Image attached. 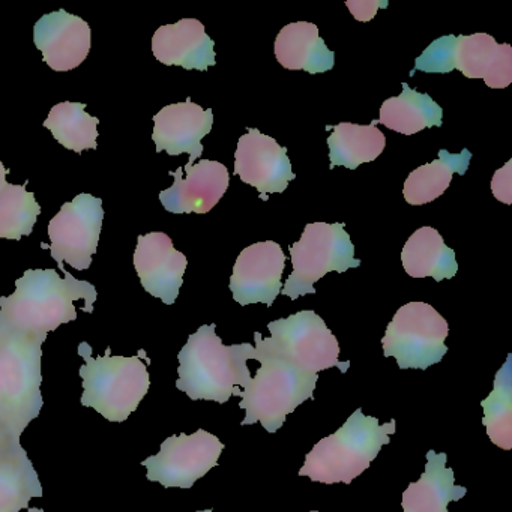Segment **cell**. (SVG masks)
Instances as JSON below:
<instances>
[{"mask_svg":"<svg viewBox=\"0 0 512 512\" xmlns=\"http://www.w3.org/2000/svg\"><path fill=\"white\" fill-rule=\"evenodd\" d=\"M62 278L55 269H28L16 281V292L0 298V323L46 337L64 323L77 319L76 301H83L82 310L94 313L98 293L94 284L77 280L62 269Z\"/></svg>","mask_w":512,"mask_h":512,"instance_id":"cell-1","label":"cell"},{"mask_svg":"<svg viewBox=\"0 0 512 512\" xmlns=\"http://www.w3.org/2000/svg\"><path fill=\"white\" fill-rule=\"evenodd\" d=\"M217 325H203L188 337L179 352V379L176 388L191 400L224 404L233 388H247L251 383L248 359H254V347L248 343L224 346Z\"/></svg>","mask_w":512,"mask_h":512,"instance_id":"cell-2","label":"cell"},{"mask_svg":"<svg viewBox=\"0 0 512 512\" xmlns=\"http://www.w3.org/2000/svg\"><path fill=\"white\" fill-rule=\"evenodd\" d=\"M44 341L0 323V428L17 439L43 409Z\"/></svg>","mask_w":512,"mask_h":512,"instance_id":"cell-3","label":"cell"},{"mask_svg":"<svg viewBox=\"0 0 512 512\" xmlns=\"http://www.w3.org/2000/svg\"><path fill=\"white\" fill-rule=\"evenodd\" d=\"M395 425V419L380 425L379 419L356 409L340 430L317 442L308 452L299 476L323 484L349 485L370 467L380 449L391 442L389 436L395 433Z\"/></svg>","mask_w":512,"mask_h":512,"instance_id":"cell-4","label":"cell"},{"mask_svg":"<svg viewBox=\"0 0 512 512\" xmlns=\"http://www.w3.org/2000/svg\"><path fill=\"white\" fill-rule=\"evenodd\" d=\"M79 355L85 359L80 368L83 379L82 406L92 407L110 422H124L136 412L143 398L148 394L151 379L148 367L139 356H112L110 349L106 355L94 358L89 343H80Z\"/></svg>","mask_w":512,"mask_h":512,"instance_id":"cell-5","label":"cell"},{"mask_svg":"<svg viewBox=\"0 0 512 512\" xmlns=\"http://www.w3.org/2000/svg\"><path fill=\"white\" fill-rule=\"evenodd\" d=\"M254 359L262 364L256 377L244 391L239 386L233 388L232 395L242 398L239 407L247 412L241 424L260 422L268 433H277L287 415L305 401L313 400L319 374L296 370L281 359L256 350Z\"/></svg>","mask_w":512,"mask_h":512,"instance_id":"cell-6","label":"cell"},{"mask_svg":"<svg viewBox=\"0 0 512 512\" xmlns=\"http://www.w3.org/2000/svg\"><path fill=\"white\" fill-rule=\"evenodd\" d=\"M271 337L254 334L256 352L266 353L308 374H319L338 367L341 373L349 370L350 362H340V344L329 331L325 320L311 310L299 311L287 319L269 323Z\"/></svg>","mask_w":512,"mask_h":512,"instance_id":"cell-7","label":"cell"},{"mask_svg":"<svg viewBox=\"0 0 512 512\" xmlns=\"http://www.w3.org/2000/svg\"><path fill=\"white\" fill-rule=\"evenodd\" d=\"M289 250L293 272L281 293L292 301L316 293L314 283L329 272L343 274L361 266V260L355 259V245L341 223L307 224L301 239L290 245Z\"/></svg>","mask_w":512,"mask_h":512,"instance_id":"cell-8","label":"cell"},{"mask_svg":"<svg viewBox=\"0 0 512 512\" xmlns=\"http://www.w3.org/2000/svg\"><path fill=\"white\" fill-rule=\"evenodd\" d=\"M448 322L425 302L398 308L382 338L383 355L397 359L398 368L427 370L448 353Z\"/></svg>","mask_w":512,"mask_h":512,"instance_id":"cell-9","label":"cell"},{"mask_svg":"<svg viewBox=\"0 0 512 512\" xmlns=\"http://www.w3.org/2000/svg\"><path fill=\"white\" fill-rule=\"evenodd\" d=\"M103 220V200L92 194H79L73 202L62 205L49 223L50 253L59 268L64 269V262L77 271L91 268Z\"/></svg>","mask_w":512,"mask_h":512,"instance_id":"cell-10","label":"cell"},{"mask_svg":"<svg viewBox=\"0 0 512 512\" xmlns=\"http://www.w3.org/2000/svg\"><path fill=\"white\" fill-rule=\"evenodd\" d=\"M224 443L206 430L172 436L161 443L157 455L146 458L143 466L148 469V479L160 482L164 488H191L212 467L218 466Z\"/></svg>","mask_w":512,"mask_h":512,"instance_id":"cell-11","label":"cell"},{"mask_svg":"<svg viewBox=\"0 0 512 512\" xmlns=\"http://www.w3.org/2000/svg\"><path fill=\"white\" fill-rule=\"evenodd\" d=\"M235 175L244 184L256 188L265 202L269 194L284 193L290 181L296 178L287 149L256 128H248L247 134L239 139Z\"/></svg>","mask_w":512,"mask_h":512,"instance_id":"cell-12","label":"cell"},{"mask_svg":"<svg viewBox=\"0 0 512 512\" xmlns=\"http://www.w3.org/2000/svg\"><path fill=\"white\" fill-rule=\"evenodd\" d=\"M284 269L286 256L277 242H257L244 248L230 278L233 299L242 307L259 302L271 307L283 289Z\"/></svg>","mask_w":512,"mask_h":512,"instance_id":"cell-13","label":"cell"},{"mask_svg":"<svg viewBox=\"0 0 512 512\" xmlns=\"http://www.w3.org/2000/svg\"><path fill=\"white\" fill-rule=\"evenodd\" d=\"M133 262L143 289L166 305L175 304L188 260L173 247L170 236L163 232L140 235Z\"/></svg>","mask_w":512,"mask_h":512,"instance_id":"cell-14","label":"cell"},{"mask_svg":"<svg viewBox=\"0 0 512 512\" xmlns=\"http://www.w3.org/2000/svg\"><path fill=\"white\" fill-rule=\"evenodd\" d=\"M175 178L169 190L161 191L160 200L172 214H208L226 194L229 170L218 161L200 160L193 166L170 172Z\"/></svg>","mask_w":512,"mask_h":512,"instance_id":"cell-15","label":"cell"},{"mask_svg":"<svg viewBox=\"0 0 512 512\" xmlns=\"http://www.w3.org/2000/svg\"><path fill=\"white\" fill-rule=\"evenodd\" d=\"M91 26L65 10L41 17L34 26V43L44 62L58 73L80 67L91 52Z\"/></svg>","mask_w":512,"mask_h":512,"instance_id":"cell-16","label":"cell"},{"mask_svg":"<svg viewBox=\"0 0 512 512\" xmlns=\"http://www.w3.org/2000/svg\"><path fill=\"white\" fill-rule=\"evenodd\" d=\"M154 139L157 152L166 151L172 157L190 155L187 166L202 157V139L211 133L214 113L188 98L185 103L170 104L154 116Z\"/></svg>","mask_w":512,"mask_h":512,"instance_id":"cell-17","label":"cell"},{"mask_svg":"<svg viewBox=\"0 0 512 512\" xmlns=\"http://www.w3.org/2000/svg\"><path fill=\"white\" fill-rule=\"evenodd\" d=\"M452 70L467 79H482L491 89L508 88L512 83L511 46L497 44L488 34L455 37Z\"/></svg>","mask_w":512,"mask_h":512,"instance_id":"cell-18","label":"cell"},{"mask_svg":"<svg viewBox=\"0 0 512 512\" xmlns=\"http://www.w3.org/2000/svg\"><path fill=\"white\" fill-rule=\"evenodd\" d=\"M214 47L205 25L196 19H182L175 25L161 26L152 38V52L158 62L185 70L206 71L214 67L217 64Z\"/></svg>","mask_w":512,"mask_h":512,"instance_id":"cell-19","label":"cell"},{"mask_svg":"<svg viewBox=\"0 0 512 512\" xmlns=\"http://www.w3.org/2000/svg\"><path fill=\"white\" fill-rule=\"evenodd\" d=\"M448 455L427 452V464L418 482H410L403 493L404 512H448L449 502H458L467 488L455 485L454 470L446 467Z\"/></svg>","mask_w":512,"mask_h":512,"instance_id":"cell-20","label":"cell"},{"mask_svg":"<svg viewBox=\"0 0 512 512\" xmlns=\"http://www.w3.org/2000/svg\"><path fill=\"white\" fill-rule=\"evenodd\" d=\"M275 58L287 70L323 74L335 65V53L326 47L313 23L284 26L275 40Z\"/></svg>","mask_w":512,"mask_h":512,"instance_id":"cell-21","label":"cell"},{"mask_svg":"<svg viewBox=\"0 0 512 512\" xmlns=\"http://www.w3.org/2000/svg\"><path fill=\"white\" fill-rule=\"evenodd\" d=\"M43 497V485L22 443L0 451V512L29 509V502Z\"/></svg>","mask_w":512,"mask_h":512,"instance_id":"cell-22","label":"cell"},{"mask_svg":"<svg viewBox=\"0 0 512 512\" xmlns=\"http://www.w3.org/2000/svg\"><path fill=\"white\" fill-rule=\"evenodd\" d=\"M404 271L412 278L433 277L436 281L452 280L457 275L455 251L446 247L440 233L433 227L416 230L401 251Z\"/></svg>","mask_w":512,"mask_h":512,"instance_id":"cell-23","label":"cell"},{"mask_svg":"<svg viewBox=\"0 0 512 512\" xmlns=\"http://www.w3.org/2000/svg\"><path fill=\"white\" fill-rule=\"evenodd\" d=\"M443 110L430 95L413 91L403 83V92L380 107L379 124L395 133L412 136L425 128L442 127Z\"/></svg>","mask_w":512,"mask_h":512,"instance_id":"cell-24","label":"cell"},{"mask_svg":"<svg viewBox=\"0 0 512 512\" xmlns=\"http://www.w3.org/2000/svg\"><path fill=\"white\" fill-rule=\"evenodd\" d=\"M379 121L370 125L350 124L343 122L334 127L328 139L329 160L334 169L344 166L346 169H358L361 164L371 163L385 151L386 137L382 131L377 130Z\"/></svg>","mask_w":512,"mask_h":512,"instance_id":"cell-25","label":"cell"},{"mask_svg":"<svg viewBox=\"0 0 512 512\" xmlns=\"http://www.w3.org/2000/svg\"><path fill=\"white\" fill-rule=\"evenodd\" d=\"M472 154L463 149L460 154H449L446 149L439 151V158L410 173L404 182V200L412 206L427 205L442 196L451 185L454 173L464 175L469 169Z\"/></svg>","mask_w":512,"mask_h":512,"instance_id":"cell-26","label":"cell"},{"mask_svg":"<svg viewBox=\"0 0 512 512\" xmlns=\"http://www.w3.org/2000/svg\"><path fill=\"white\" fill-rule=\"evenodd\" d=\"M86 104L64 103L56 104L50 110L44 121V127L50 130L56 140L64 148L82 154L88 149L98 148V118L86 113Z\"/></svg>","mask_w":512,"mask_h":512,"instance_id":"cell-27","label":"cell"},{"mask_svg":"<svg viewBox=\"0 0 512 512\" xmlns=\"http://www.w3.org/2000/svg\"><path fill=\"white\" fill-rule=\"evenodd\" d=\"M484 418L482 424L487 428L488 437L494 445L509 451L512 449V361L506 358L503 367L494 377L493 391L482 400Z\"/></svg>","mask_w":512,"mask_h":512,"instance_id":"cell-28","label":"cell"},{"mask_svg":"<svg viewBox=\"0 0 512 512\" xmlns=\"http://www.w3.org/2000/svg\"><path fill=\"white\" fill-rule=\"evenodd\" d=\"M26 185L28 181L23 185L7 184L0 193V238L20 241L34 230L41 206Z\"/></svg>","mask_w":512,"mask_h":512,"instance_id":"cell-29","label":"cell"},{"mask_svg":"<svg viewBox=\"0 0 512 512\" xmlns=\"http://www.w3.org/2000/svg\"><path fill=\"white\" fill-rule=\"evenodd\" d=\"M455 35H445L433 41L415 61V71L428 74L452 73V46ZM412 71V73H415Z\"/></svg>","mask_w":512,"mask_h":512,"instance_id":"cell-30","label":"cell"},{"mask_svg":"<svg viewBox=\"0 0 512 512\" xmlns=\"http://www.w3.org/2000/svg\"><path fill=\"white\" fill-rule=\"evenodd\" d=\"M491 191L499 202L512 205V160L494 173Z\"/></svg>","mask_w":512,"mask_h":512,"instance_id":"cell-31","label":"cell"},{"mask_svg":"<svg viewBox=\"0 0 512 512\" xmlns=\"http://www.w3.org/2000/svg\"><path fill=\"white\" fill-rule=\"evenodd\" d=\"M352 16L359 22H370L376 16L379 8L388 7V2H379V0H355V2H346Z\"/></svg>","mask_w":512,"mask_h":512,"instance_id":"cell-32","label":"cell"},{"mask_svg":"<svg viewBox=\"0 0 512 512\" xmlns=\"http://www.w3.org/2000/svg\"><path fill=\"white\" fill-rule=\"evenodd\" d=\"M14 442H20V439L11 436L10 433H7V431L2 430V428H0V451H2V449L4 448H7L8 445H11V443Z\"/></svg>","mask_w":512,"mask_h":512,"instance_id":"cell-33","label":"cell"},{"mask_svg":"<svg viewBox=\"0 0 512 512\" xmlns=\"http://www.w3.org/2000/svg\"><path fill=\"white\" fill-rule=\"evenodd\" d=\"M7 175L8 169H5L4 163L0 161V193L4 191V188L7 187Z\"/></svg>","mask_w":512,"mask_h":512,"instance_id":"cell-34","label":"cell"},{"mask_svg":"<svg viewBox=\"0 0 512 512\" xmlns=\"http://www.w3.org/2000/svg\"><path fill=\"white\" fill-rule=\"evenodd\" d=\"M197 512H214L212 509H205V511H197Z\"/></svg>","mask_w":512,"mask_h":512,"instance_id":"cell-35","label":"cell"},{"mask_svg":"<svg viewBox=\"0 0 512 512\" xmlns=\"http://www.w3.org/2000/svg\"><path fill=\"white\" fill-rule=\"evenodd\" d=\"M311 512H319V511H311Z\"/></svg>","mask_w":512,"mask_h":512,"instance_id":"cell-36","label":"cell"}]
</instances>
